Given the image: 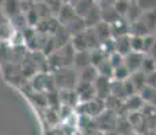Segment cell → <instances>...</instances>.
<instances>
[{
	"label": "cell",
	"instance_id": "21",
	"mask_svg": "<svg viewBox=\"0 0 156 135\" xmlns=\"http://www.w3.org/2000/svg\"><path fill=\"white\" fill-rule=\"evenodd\" d=\"M44 3L48 5V8L50 10L52 15H55V18L58 15V12L61 11V8H62V5H64L62 0H45Z\"/></svg>",
	"mask_w": 156,
	"mask_h": 135
},
{
	"label": "cell",
	"instance_id": "6",
	"mask_svg": "<svg viewBox=\"0 0 156 135\" xmlns=\"http://www.w3.org/2000/svg\"><path fill=\"white\" fill-rule=\"evenodd\" d=\"M4 12L7 15L8 19L14 20L15 18L20 16L22 12V0H4L3 3Z\"/></svg>",
	"mask_w": 156,
	"mask_h": 135
},
{
	"label": "cell",
	"instance_id": "10",
	"mask_svg": "<svg viewBox=\"0 0 156 135\" xmlns=\"http://www.w3.org/2000/svg\"><path fill=\"white\" fill-rule=\"evenodd\" d=\"M97 34L98 39L101 41V43L103 45L105 42H107L109 39H112L113 35H112V27H110L109 23H105V22H101L99 25H97L95 27H92Z\"/></svg>",
	"mask_w": 156,
	"mask_h": 135
},
{
	"label": "cell",
	"instance_id": "19",
	"mask_svg": "<svg viewBox=\"0 0 156 135\" xmlns=\"http://www.w3.org/2000/svg\"><path fill=\"white\" fill-rule=\"evenodd\" d=\"M156 69V61L154 58H151L149 56L144 57V61H143V66H141V72L145 74H151L154 73Z\"/></svg>",
	"mask_w": 156,
	"mask_h": 135
},
{
	"label": "cell",
	"instance_id": "1",
	"mask_svg": "<svg viewBox=\"0 0 156 135\" xmlns=\"http://www.w3.org/2000/svg\"><path fill=\"white\" fill-rule=\"evenodd\" d=\"M57 89H75L79 83V72L75 68H60L53 72Z\"/></svg>",
	"mask_w": 156,
	"mask_h": 135
},
{
	"label": "cell",
	"instance_id": "2",
	"mask_svg": "<svg viewBox=\"0 0 156 135\" xmlns=\"http://www.w3.org/2000/svg\"><path fill=\"white\" fill-rule=\"evenodd\" d=\"M75 91H76L77 96H79L80 103H87V101H91L94 99H97V91H95L94 83H83V81H79Z\"/></svg>",
	"mask_w": 156,
	"mask_h": 135
},
{
	"label": "cell",
	"instance_id": "3",
	"mask_svg": "<svg viewBox=\"0 0 156 135\" xmlns=\"http://www.w3.org/2000/svg\"><path fill=\"white\" fill-rule=\"evenodd\" d=\"M144 57H145V54L136 53V52H130L128 56L124 57V65L128 68V70L130 72V74L137 73V72L141 70Z\"/></svg>",
	"mask_w": 156,
	"mask_h": 135
},
{
	"label": "cell",
	"instance_id": "18",
	"mask_svg": "<svg viewBox=\"0 0 156 135\" xmlns=\"http://www.w3.org/2000/svg\"><path fill=\"white\" fill-rule=\"evenodd\" d=\"M129 5H130V0H117L115 4H114V8H115L117 14L125 19L129 10Z\"/></svg>",
	"mask_w": 156,
	"mask_h": 135
},
{
	"label": "cell",
	"instance_id": "16",
	"mask_svg": "<svg viewBox=\"0 0 156 135\" xmlns=\"http://www.w3.org/2000/svg\"><path fill=\"white\" fill-rule=\"evenodd\" d=\"M97 69H98L99 76H102V77H106V79L110 80L114 76V68H113V65L110 64L109 59H106V61H105L103 64H101Z\"/></svg>",
	"mask_w": 156,
	"mask_h": 135
},
{
	"label": "cell",
	"instance_id": "20",
	"mask_svg": "<svg viewBox=\"0 0 156 135\" xmlns=\"http://www.w3.org/2000/svg\"><path fill=\"white\" fill-rule=\"evenodd\" d=\"M130 46H132V52L144 54V37L130 35Z\"/></svg>",
	"mask_w": 156,
	"mask_h": 135
},
{
	"label": "cell",
	"instance_id": "14",
	"mask_svg": "<svg viewBox=\"0 0 156 135\" xmlns=\"http://www.w3.org/2000/svg\"><path fill=\"white\" fill-rule=\"evenodd\" d=\"M71 45L75 49V52H87L88 50V45H87V41H86L84 31L77 35H73L71 39Z\"/></svg>",
	"mask_w": 156,
	"mask_h": 135
},
{
	"label": "cell",
	"instance_id": "22",
	"mask_svg": "<svg viewBox=\"0 0 156 135\" xmlns=\"http://www.w3.org/2000/svg\"><path fill=\"white\" fill-rule=\"evenodd\" d=\"M136 3L141 8L143 12L156 10V0H136Z\"/></svg>",
	"mask_w": 156,
	"mask_h": 135
},
{
	"label": "cell",
	"instance_id": "24",
	"mask_svg": "<svg viewBox=\"0 0 156 135\" xmlns=\"http://www.w3.org/2000/svg\"><path fill=\"white\" fill-rule=\"evenodd\" d=\"M34 3H42V2H45V0H33Z\"/></svg>",
	"mask_w": 156,
	"mask_h": 135
},
{
	"label": "cell",
	"instance_id": "5",
	"mask_svg": "<svg viewBox=\"0 0 156 135\" xmlns=\"http://www.w3.org/2000/svg\"><path fill=\"white\" fill-rule=\"evenodd\" d=\"M95 91H97V97L102 99V100H107L112 95V81L106 77L99 76L94 83Z\"/></svg>",
	"mask_w": 156,
	"mask_h": 135
},
{
	"label": "cell",
	"instance_id": "15",
	"mask_svg": "<svg viewBox=\"0 0 156 135\" xmlns=\"http://www.w3.org/2000/svg\"><path fill=\"white\" fill-rule=\"evenodd\" d=\"M140 19L145 23V26L148 27V30L151 32L156 30V10L143 12V15H141V18H140Z\"/></svg>",
	"mask_w": 156,
	"mask_h": 135
},
{
	"label": "cell",
	"instance_id": "25",
	"mask_svg": "<svg viewBox=\"0 0 156 135\" xmlns=\"http://www.w3.org/2000/svg\"><path fill=\"white\" fill-rule=\"evenodd\" d=\"M95 2H97V3H99V2H101V0H95Z\"/></svg>",
	"mask_w": 156,
	"mask_h": 135
},
{
	"label": "cell",
	"instance_id": "17",
	"mask_svg": "<svg viewBox=\"0 0 156 135\" xmlns=\"http://www.w3.org/2000/svg\"><path fill=\"white\" fill-rule=\"evenodd\" d=\"M129 77H130V72L128 70V68L125 66V65H121V66L115 68L114 69V76L113 79L115 81H126Z\"/></svg>",
	"mask_w": 156,
	"mask_h": 135
},
{
	"label": "cell",
	"instance_id": "12",
	"mask_svg": "<svg viewBox=\"0 0 156 135\" xmlns=\"http://www.w3.org/2000/svg\"><path fill=\"white\" fill-rule=\"evenodd\" d=\"M95 4H98L95 0H80V2H77L76 4L72 5V7L75 8L77 16H80L83 19V18H84L86 15L92 10V7H94Z\"/></svg>",
	"mask_w": 156,
	"mask_h": 135
},
{
	"label": "cell",
	"instance_id": "23",
	"mask_svg": "<svg viewBox=\"0 0 156 135\" xmlns=\"http://www.w3.org/2000/svg\"><path fill=\"white\" fill-rule=\"evenodd\" d=\"M109 61H110V64L113 65V68L115 69V68L121 66V65H124V56H121L119 53L114 52L113 54L109 56Z\"/></svg>",
	"mask_w": 156,
	"mask_h": 135
},
{
	"label": "cell",
	"instance_id": "9",
	"mask_svg": "<svg viewBox=\"0 0 156 135\" xmlns=\"http://www.w3.org/2000/svg\"><path fill=\"white\" fill-rule=\"evenodd\" d=\"M90 65H91V53H90V50H87V52H76L73 68L77 72H80L83 69H86L87 66H90Z\"/></svg>",
	"mask_w": 156,
	"mask_h": 135
},
{
	"label": "cell",
	"instance_id": "7",
	"mask_svg": "<svg viewBox=\"0 0 156 135\" xmlns=\"http://www.w3.org/2000/svg\"><path fill=\"white\" fill-rule=\"evenodd\" d=\"M57 20L60 22L61 26H67L68 23H71L72 20H75L77 18V14L75 11V8L71 4H64L61 8V11L57 15Z\"/></svg>",
	"mask_w": 156,
	"mask_h": 135
},
{
	"label": "cell",
	"instance_id": "13",
	"mask_svg": "<svg viewBox=\"0 0 156 135\" xmlns=\"http://www.w3.org/2000/svg\"><path fill=\"white\" fill-rule=\"evenodd\" d=\"M98 77H99L98 69L92 66V65H90V66L79 72V81H83V83H95V80Z\"/></svg>",
	"mask_w": 156,
	"mask_h": 135
},
{
	"label": "cell",
	"instance_id": "8",
	"mask_svg": "<svg viewBox=\"0 0 156 135\" xmlns=\"http://www.w3.org/2000/svg\"><path fill=\"white\" fill-rule=\"evenodd\" d=\"M83 20H84L87 29H92V27H95L97 25H99L102 22V11H101L99 4H95L92 7V10L83 18Z\"/></svg>",
	"mask_w": 156,
	"mask_h": 135
},
{
	"label": "cell",
	"instance_id": "4",
	"mask_svg": "<svg viewBox=\"0 0 156 135\" xmlns=\"http://www.w3.org/2000/svg\"><path fill=\"white\" fill-rule=\"evenodd\" d=\"M58 97L61 106L68 108H75L80 104V99L75 89H61L58 91Z\"/></svg>",
	"mask_w": 156,
	"mask_h": 135
},
{
	"label": "cell",
	"instance_id": "11",
	"mask_svg": "<svg viewBox=\"0 0 156 135\" xmlns=\"http://www.w3.org/2000/svg\"><path fill=\"white\" fill-rule=\"evenodd\" d=\"M115 42V52L119 53L121 56H128L132 52L130 46V35H124V37H118L114 39Z\"/></svg>",
	"mask_w": 156,
	"mask_h": 135
}]
</instances>
